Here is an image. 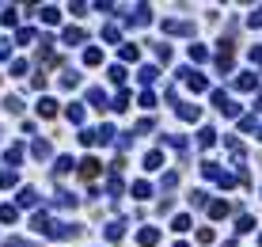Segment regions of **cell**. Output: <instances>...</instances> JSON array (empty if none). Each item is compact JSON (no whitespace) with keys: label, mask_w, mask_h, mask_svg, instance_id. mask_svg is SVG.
Segmentation results:
<instances>
[{"label":"cell","mask_w":262,"mask_h":247,"mask_svg":"<svg viewBox=\"0 0 262 247\" xmlns=\"http://www.w3.org/2000/svg\"><path fill=\"white\" fill-rule=\"evenodd\" d=\"M247 27H262V8H254L251 16H247Z\"/></svg>","instance_id":"c3c4849f"},{"label":"cell","mask_w":262,"mask_h":247,"mask_svg":"<svg viewBox=\"0 0 262 247\" xmlns=\"http://www.w3.org/2000/svg\"><path fill=\"white\" fill-rule=\"evenodd\" d=\"M251 65H262V46H251Z\"/></svg>","instance_id":"816d5d0a"},{"label":"cell","mask_w":262,"mask_h":247,"mask_svg":"<svg viewBox=\"0 0 262 247\" xmlns=\"http://www.w3.org/2000/svg\"><path fill=\"white\" fill-rule=\"evenodd\" d=\"M232 84H236V92H254V88H258V76H254V72H239Z\"/></svg>","instance_id":"52a82bcc"},{"label":"cell","mask_w":262,"mask_h":247,"mask_svg":"<svg viewBox=\"0 0 262 247\" xmlns=\"http://www.w3.org/2000/svg\"><path fill=\"white\" fill-rule=\"evenodd\" d=\"M258 141H262V129H258Z\"/></svg>","instance_id":"9f6ffc18"},{"label":"cell","mask_w":262,"mask_h":247,"mask_svg":"<svg viewBox=\"0 0 262 247\" xmlns=\"http://www.w3.org/2000/svg\"><path fill=\"white\" fill-rule=\"evenodd\" d=\"M88 99H92L95 107H99V111H110V103H107V92H103V88H88Z\"/></svg>","instance_id":"4fadbf2b"},{"label":"cell","mask_w":262,"mask_h":247,"mask_svg":"<svg viewBox=\"0 0 262 247\" xmlns=\"http://www.w3.org/2000/svg\"><path fill=\"white\" fill-rule=\"evenodd\" d=\"M122 190H126V183H122V175H110V198H118Z\"/></svg>","instance_id":"e575fe53"},{"label":"cell","mask_w":262,"mask_h":247,"mask_svg":"<svg viewBox=\"0 0 262 247\" xmlns=\"http://www.w3.org/2000/svg\"><path fill=\"white\" fill-rule=\"evenodd\" d=\"M31 88H34V92H42V88H46V72H34V76H31Z\"/></svg>","instance_id":"ee69618b"},{"label":"cell","mask_w":262,"mask_h":247,"mask_svg":"<svg viewBox=\"0 0 262 247\" xmlns=\"http://www.w3.org/2000/svg\"><path fill=\"white\" fill-rule=\"evenodd\" d=\"M198 145H202V148H213V145H217V129H213V126H202V133H198Z\"/></svg>","instance_id":"2e32d148"},{"label":"cell","mask_w":262,"mask_h":247,"mask_svg":"<svg viewBox=\"0 0 262 247\" xmlns=\"http://www.w3.org/2000/svg\"><path fill=\"white\" fill-rule=\"evenodd\" d=\"M179 76H183V84L190 88V92H205V88H209V80H205L198 68H179Z\"/></svg>","instance_id":"6da1fadb"},{"label":"cell","mask_w":262,"mask_h":247,"mask_svg":"<svg viewBox=\"0 0 262 247\" xmlns=\"http://www.w3.org/2000/svg\"><path fill=\"white\" fill-rule=\"evenodd\" d=\"M129 23H152V8H148V4H137L133 16H129Z\"/></svg>","instance_id":"7c38bea8"},{"label":"cell","mask_w":262,"mask_h":247,"mask_svg":"<svg viewBox=\"0 0 262 247\" xmlns=\"http://www.w3.org/2000/svg\"><path fill=\"white\" fill-rule=\"evenodd\" d=\"M171 228H175V232H186V228H190V213H179L175 221H171Z\"/></svg>","instance_id":"d6a6232c"},{"label":"cell","mask_w":262,"mask_h":247,"mask_svg":"<svg viewBox=\"0 0 262 247\" xmlns=\"http://www.w3.org/2000/svg\"><path fill=\"white\" fill-rule=\"evenodd\" d=\"M110 80H114V84H126V68H122V65H110Z\"/></svg>","instance_id":"f35d334b"},{"label":"cell","mask_w":262,"mask_h":247,"mask_svg":"<svg viewBox=\"0 0 262 247\" xmlns=\"http://www.w3.org/2000/svg\"><path fill=\"white\" fill-rule=\"evenodd\" d=\"M129 190H133V198H141V202H148V198H152V183H148V179L133 183V187H129Z\"/></svg>","instance_id":"e0dca14e"},{"label":"cell","mask_w":262,"mask_h":247,"mask_svg":"<svg viewBox=\"0 0 262 247\" xmlns=\"http://www.w3.org/2000/svg\"><path fill=\"white\" fill-rule=\"evenodd\" d=\"M76 84H80V72H76V68H61V88H65V92H72Z\"/></svg>","instance_id":"8fae6325"},{"label":"cell","mask_w":262,"mask_h":247,"mask_svg":"<svg viewBox=\"0 0 262 247\" xmlns=\"http://www.w3.org/2000/svg\"><path fill=\"white\" fill-rule=\"evenodd\" d=\"M16 42L19 46H31L34 42V31H31V27H19V31H16Z\"/></svg>","instance_id":"f1b7e54d"},{"label":"cell","mask_w":262,"mask_h":247,"mask_svg":"<svg viewBox=\"0 0 262 247\" xmlns=\"http://www.w3.org/2000/svg\"><path fill=\"white\" fill-rule=\"evenodd\" d=\"M76 163H72V156H57V175H65V171H72Z\"/></svg>","instance_id":"8d00e7d4"},{"label":"cell","mask_w":262,"mask_h":247,"mask_svg":"<svg viewBox=\"0 0 262 247\" xmlns=\"http://www.w3.org/2000/svg\"><path fill=\"white\" fill-rule=\"evenodd\" d=\"M258 247H262V236H258Z\"/></svg>","instance_id":"6f0895ef"},{"label":"cell","mask_w":262,"mask_h":247,"mask_svg":"<svg viewBox=\"0 0 262 247\" xmlns=\"http://www.w3.org/2000/svg\"><path fill=\"white\" fill-rule=\"evenodd\" d=\"M163 31H167V34H183V38H190V34H194V23H190V19H163Z\"/></svg>","instance_id":"7a4b0ae2"},{"label":"cell","mask_w":262,"mask_h":247,"mask_svg":"<svg viewBox=\"0 0 262 247\" xmlns=\"http://www.w3.org/2000/svg\"><path fill=\"white\" fill-rule=\"evenodd\" d=\"M236 232H239V236H247V232H254V217H239V221H236Z\"/></svg>","instance_id":"4316f807"},{"label":"cell","mask_w":262,"mask_h":247,"mask_svg":"<svg viewBox=\"0 0 262 247\" xmlns=\"http://www.w3.org/2000/svg\"><path fill=\"white\" fill-rule=\"evenodd\" d=\"M137 243H141V247H156V243H160V228H152V224L141 228V232H137Z\"/></svg>","instance_id":"8992f818"},{"label":"cell","mask_w":262,"mask_h":247,"mask_svg":"<svg viewBox=\"0 0 262 247\" xmlns=\"http://www.w3.org/2000/svg\"><path fill=\"white\" fill-rule=\"evenodd\" d=\"M4 107H8L12 114H19V111H23V103H19V95H8V99H4Z\"/></svg>","instance_id":"b9f144b4"},{"label":"cell","mask_w":262,"mask_h":247,"mask_svg":"<svg viewBox=\"0 0 262 247\" xmlns=\"http://www.w3.org/2000/svg\"><path fill=\"white\" fill-rule=\"evenodd\" d=\"M137 103H141L144 111H152V107H156V95L152 92H141V99H137Z\"/></svg>","instance_id":"60d3db41"},{"label":"cell","mask_w":262,"mask_h":247,"mask_svg":"<svg viewBox=\"0 0 262 247\" xmlns=\"http://www.w3.org/2000/svg\"><path fill=\"white\" fill-rule=\"evenodd\" d=\"M205 209H209L213 221H220V217H228V213H232V205H228V202H220V198H217V202H209Z\"/></svg>","instance_id":"30bf717a"},{"label":"cell","mask_w":262,"mask_h":247,"mask_svg":"<svg viewBox=\"0 0 262 247\" xmlns=\"http://www.w3.org/2000/svg\"><path fill=\"white\" fill-rule=\"evenodd\" d=\"M12 76H27V61H23V57L12 61Z\"/></svg>","instance_id":"ab89813d"},{"label":"cell","mask_w":262,"mask_h":247,"mask_svg":"<svg viewBox=\"0 0 262 247\" xmlns=\"http://www.w3.org/2000/svg\"><path fill=\"white\" fill-rule=\"evenodd\" d=\"M61 38H65V46H80L88 34H84V27H65V34H61Z\"/></svg>","instance_id":"9c48e42d"},{"label":"cell","mask_w":262,"mask_h":247,"mask_svg":"<svg viewBox=\"0 0 262 247\" xmlns=\"http://www.w3.org/2000/svg\"><path fill=\"white\" fill-rule=\"evenodd\" d=\"M4 160H8V163H19V160H23V145H12V148H8V156H4Z\"/></svg>","instance_id":"74e56055"},{"label":"cell","mask_w":262,"mask_h":247,"mask_svg":"<svg viewBox=\"0 0 262 247\" xmlns=\"http://www.w3.org/2000/svg\"><path fill=\"white\" fill-rule=\"evenodd\" d=\"M190 205H209V198H205V190H194V194H190Z\"/></svg>","instance_id":"7dc6e473"},{"label":"cell","mask_w":262,"mask_h":247,"mask_svg":"<svg viewBox=\"0 0 262 247\" xmlns=\"http://www.w3.org/2000/svg\"><path fill=\"white\" fill-rule=\"evenodd\" d=\"M31 156H34V160H46V156H50V141H46V137H38V141L31 145Z\"/></svg>","instance_id":"ac0fdd59"},{"label":"cell","mask_w":262,"mask_h":247,"mask_svg":"<svg viewBox=\"0 0 262 247\" xmlns=\"http://www.w3.org/2000/svg\"><path fill=\"white\" fill-rule=\"evenodd\" d=\"M53 205H57V209H72V205H76V194H68V190H57V194H53Z\"/></svg>","instance_id":"9a60e30c"},{"label":"cell","mask_w":262,"mask_h":247,"mask_svg":"<svg viewBox=\"0 0 262 247\" xmlns=\"http://www.w3.org/2000/svg\"><path fill=\"white\" fill-rule=\"evenodd\" d=\"M167 145H171V148H179V152H186V137H179V133H175V137H167Z\"/></svg>","instance_id":"f6af8a7d"},{"label":"cell","mask_w":262,"mask_h":247,"mask_svg":"<svg viewBox=\"0 0 262 247\" xmlns=\"http://www.w3.org/2000/svg\"><path fill=\"white\" fill-rule=\"evenodd\" d=\"M190 61H198V65H202V61H209V50H205L202 42H194V46H190Z\"/></svg>","instance_id":"d4e9b609"},{"label":"cell","mask_w":262,"mask_h":247,"mask_svg":"<svg viewBox=\"0 0 262 247\" xmlns=\"http://www.w3.org/2000/svg\"><path fill=\"white\" fill-rule=\"evenodd\" d=\"M19 205H23V209H31V205H38V194H34L31 187H23V190H19Z\"/></svg>","instance_id":"44dd1931"},{"label":"cell","mask_w":262,"mask_h":247,"mask_svg":"<svg viewBox=\"0 0 262 247\" xmlns=\"http://www.w3.org/2000/svg\"><path fill=\"white\" fill-rule=\"evenodd\" d=\"M152 129H156V118H141L137 122V133H152Z\"/></svg>","instance_id":"7bdbcfd3"},{"label":"cell","mask_w":262,"mask_h":247,"mask_svg":"<svg viewBox=\"0 0 262 247\" xmlns=\"http://www.w3.org/2000/svg\"><path fill=\"white\" fill-rule=\"evenodd\" d=\"M137 80H141L144 92H148V84H156V80H160V68H156V65H141V68H137Z\"/></svg>","instance_id":"5b68a950"},{"label":"cell","mask_w":262,"mask_h":247,"mask_svg":"<svg viewBox=\"0 0 262 247\" xmlns=\"http://www.w3.org/2000/svg\"><path fill=\"white\" fill-rule=\"evenodd\" d=\"M103 38H107V42H118V38H122V27L118 23H107V27H103Z\"/></svg>","instance_id":"83f0119b"},{"label":"cell","mask_w":262,"mask_h":247,"mask_svg":"<svg viewBox=\"0 0 262 247\" xmlns=\"http://www.w3.org/2000/svg\"><path fill=\"white\" fill-rule=\"evenodd\" d=\"M110 111H129V92H122V88H118V95H114V99H110Z\"/></svg>","instance_id":"d6986e66"},{"label":"cell","mask_w":262,"mask_h":247,"mask_svg":"<svg viewBox=\"0 0 262 247\" xmlns=\"http://www.w3.org/2000/svg\"><path fill=\"white\" fill-rule=\"evenodd\" d=\"M160 163H163V152H160V148H152V152H144V168H148V171H156Z\"/></svg>","instance_id":"ffe728a7"},{"label":"cell","mask_w":262,"mask_h":247,"mask_svg":"<svg viewBox=\"0 0 262 247\" xmlns=\"http://www.w3.org/2000/svg\"><path fill=\"white\" fill-rule=\"evenodd\" d=\"M84 65H103V53L95 50V46H92V50H84Z\"/></svg>","instance_id":"836d02e7"},{"label":"cell","mask_w":262,"mask_h":247,"mask_svg":"<svg viewBox=\"0 0 262 247\" xmlns=\"http://www.w3.org/2000/svg\"><path fill=\"white\" fill-rule=\"evenodd\" d=\"M122 236H126V221L118 217V221L107 224V239H110V243H122Z\"/></svg>","instance_id":"ba28073f"},{"label":"cell","mask_w":262,"mask_h":247,"mask_svg":"<svg viewBox=\"0 0 262 247\" xmlns=\"http://www.w3.org/2000/svg\"><path fill=\"white\" fill-rule=\"evenodd\" d=\"M254 111H262V95H258V103H254Z\"/></svg>","instance_id":"db71d44e"},{"label":"cell","mask_w":262,"mask_h":247,"mask_svg":"<svg viewBox=\"0 0 262 247\" xmlns=\"http://www.w3.org/2000/svg\"><path fill=\"white\" fill-rule=\"evenodd\" d=\"M175 114H179L183 122H198V118H202V107H198V103H179Z\"/></svg>","instance_id":"3957f363"},{"label":"cell","mask_w":262,"mask_h":247,"mask_svg":"<svg viewBox=\"0 0 262 247\" xmlns=\"http://www.w3.org/2000/svg\"><path fill=\"white\" fill-rule=\"evenodd\" d=\"M175 247H190V243H175Z\"/></svg>","instance_id":"11a10c76"},{"label":"cell","mask_w":262,"mask_h":247,"mask_svg":"<svg viewBox=\"0 0 262 247\" xmlns=\"http://www.w3.org/2000/svg\"><path fill=\"white\" fill-rule=\"evenodd\" d=\"M38 114H42V118H53V114H57V99L42 95V99H38Z\"/></svg>","instance_id":"5bb4252c"},{"label":"cell","mask_w":262,"mask_h":247,"mask_svg":"<svg viewBox=\"0 0 262 247\" xmlns=\"http://www.w3.org/2000/svg\"><path fill=\"white\" fill-rule=\"evenodd\" d=\"M213 239H217V236H213V228H202V232H198V243H213Z\"/></svg>","instance_id":"f907efd6"},{"label":"cell","mask_w":262,"mask_h":247,"mask_svg":"<svg viewBox=\"0 0 262 247\" xmlns=\"http://www.w3.org/2000/svg\"><path fill=\"white\" fill-rule=\"evenodd\" d=\"M4 247H23V239H19V236H12L8 243H4Z\"/></svg>","instance_id":"f5cc1de1"},{"label":"cell","mask_w":262,"mask_h":247,"mask_svg":"<svg viewBox=\"0 0 262 247\" xmlns=\"http://www.w3.org/2000/svg\"><path fill=\"white\" fill-rule=\"evenodd\" d=\"M160 187H163V190H175V187H179V171H167V175L160 179Z\"/></svg>","instance_id":"1f68e13d"},{"label":"cell","mask_w":262,"mask_h":247,"mask_svg":"<svg viewBox=\"0 0 262 247\" xmlns=\"http://www.w3.org/2000/svg\"><path fill=\"white\" fill-rule=\"evenodd\" d=\"M12 57V42H8V38H0V61H8Z\"/></svg>","instance_id":"681fc988"},{"label":"cell","mask_w":262,"mask_h":247,"mask_svg":"<svg viewBox=\"0 0 262 247\" xmlns=\"http://www.w3.org/2000/svg\"><path fill=\"white\" fill-rule=\"evenodd\" d=\"M118 57H122V61H137V57H141V50H137V46H133V42H122V50H118Z\"/></svg>","instance_id":"7402d4cb"},{"label":"cell","mask_w":262,"mask_h":247,"mask_svg":"<svg viewBox=\"0 0 262 247\" xmlns=\"http://www.w3.org/2000/svg\"><path fill=\"white\" fill-rule=\"evenodd\" d=\"M16 19H19L16 8H4V12H0V23H4V27H16Z\"/></svg>","instance_id":"4dcf8cb0"},{"label":"cell","mask_w":262,"mask_h":247,"mask_svg":"<svg viewBox=\"0 0 262 247\" xmlns=\"http://www.w3.org/2000/svg\"><path fill=\"white\" fill-rule=\"evenodd\" d=\"M0 187H16V171H0Z\"/></svg>","instance_id":"bcb514c9"},{"label":"cell","mask_w":262,"mask_h":247,"mask_svg":"<svg viewBox=\"0 0 262 247\" xmlns=\"http://www.w3.org/2000/svg\"><path fill=\"white\" fill-rule=\"evenodd\" d=\"M16 217H19V209H16V205H0V221H4V224H12Z\"/></svg>","instance_id":"f546056e"},{"label":"cell","mask_w":262,"mask_h":247,"mask_svg":"<svg viewBox=\"0 0 262 247\" xmlns=\"http://www.w3.org/2000/svg\"><path fill=\"white\" fill-rule=\"evenodd\" d=\"M239 129H243V133H254V129H262V126H258L254 114H243V118H239Z\"/></svg>","instance_id":"484cf974"},{"label":"cell","mask_w":262,"mask_h":247,"mask_svg":"<svg viewBox=\"0 0 262 247\" xmlns=\"http://www.w3.org/2000/svg\"><path fill=\"white\" fill-rule=\"evenodd\" d=\"M65 118H68V122H76V126H80V122H84V107H80V103H68Z\"/></svg>","instance_id":"cb8c5ba5"},{"label":"cell","mask_w":262,"mask_h":247,"mask_svg":"<svg viewBox=\"0 0 262 247\" xmlns=\"http://www.w3.org/2000/svg\"><path fill=\"white\" fill-rule=\"evenodd\" d=\"M152 50H156V61H160V65H167V61H171V46L167 42H152Z\"/></svg>","instance_id":"603a6c76"},{"label":"cell","mask_w":262,"mask_h":247,"mask_svg":"<svg viewBox=\"0 0 262 247\" xmlns=\"http://www.w3.org/2000/svg\"><path fill=\"white\" fill-rule=\"evenodd\" d=\"M57 19H61V8H42V23H57Z\"/></svg>","instance_id":"d590c367"},{"label":"cell","mask_w":262,"mask_h":247,"mask_svg":"<svg viewBox=\"0 0 262 247\" xmlns=\"http://www.w3.org/2000/svg\"><path fill=\"white\" fill-rule=\"evenodd\" d=\"M99 171H103V163L95 160V156H88V160L80 163V179H84V183L88 179H99Z\"/></svg>","instance_id":"277c9868"}]
</instances>
